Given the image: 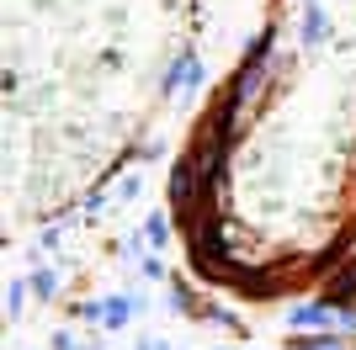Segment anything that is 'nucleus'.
Masks as SVG:
<instances>
[{
    "mask_svg": "<svg viewBox=\"0 0 356 350\" xmlns=\"http://www.w3.org/2000/svg\"><path fill=\"white\" fill-rule=\"evenodd\" d=\"M298 329V335H309V329H351V313H346L341 303H303V308H293V319H287Z\"/></svg>",
    "mask_w": 356,
    "mask_h": 350,
    "instance_id": "f257e3e1",
    "label": "nucleus"
},
{
    "mask_svg": "<svg viewBox=\"0 0 356 350\" xmlns=\"http://www.w3.org/2000/svg\"><path fill=\"white\" fill-rule=\"evenodd\" d=\"M134 313V297H106L102 308H96V319L106 324V329H122V319Z\"/></svg>",
    "mask_w": 356,
    "mask_h": 350,
    "instance_id": "f03ea898",
    "label": "nucleus"
},
{
    "mask_svg": "<svg viewBox=\"0 0 356 350\" xmlns=\"http://www.w3.org/2000/svg\"><path fill=\"white\" fill-rule=\"evenodd\" d=\"M298 350H351V340H335V335H319V329H309V335L293 340Z\"/></svg>",
    "mask_w": 356,
    "mask_h": 350,
    "instance_id": "7ed1b4c3",
    "label": "nucleus"
},
{
    "mask_svg": "<svg viewBox=\"0 0 356 350\" xmlns=\"http://www.w3.org/2000/svg\"><path fill=\"white\" fill-rule=\"evenodd\" d=\"M303 43H325V11H319V6L303 11Z\"/></svg>",
    "mask_w": 356,
    "mask_h": 350,
    "instance_id": "20e7f679",
    "label": "nucleus"
},
{
    "mask_svg": "<svg viewBox=\"0 0 356 350\" xmlns=\"http://www.w3.org/2000/svg\"><path fill=\"white\" fill-rule=\"evenodd\" d=\"M192 85H197V58H181L170 69V90H192Z\"/></svg>",
    "mask_w": 356,
    "mask_h": 350,
    "instance_id": "39448f33",
    "label": "nucleus"
},
{
    "mask_svg": "<svg viewBox=\"0 0 356 350\" xmlns=\"http://www.w3.org/2000/svg\"><path fill=\"white\" fill-rule=\"evenodd\" d=\"M351 292H356V265H346L341 276L330 281V303H346V297H351Z\"/></svg>",
    "mask_w": 356,
    "mask_h": 350,
    "instance_id": "423d86ee",
    "label": "nucleus"
},
{
    "mask_svg": "<svg viewBox=\"0 0 356 350\" xmlns=\"http://www.w3.org/2000/svg\"><path fill=\"white\" fill-rule=\"evenodd\" d=\"M22 297H27V287H22V281H11V292H6V313H11V319L22 313Z\"/></svg>",
    "mask_w": 356,
    "mask_h": 350,
    "instance_id": "0eeeda50",
    "label": "nucleus"
},
{
    "mask_svg": "<svg viewBox=\"0 0 356 350\" xmlns=\"http://www.w3.org/2000/svg\"><path fill=\"white\" fill-rule=\"evenodd\" d=\"M149 244H165V218H149Z\"/></svg>",
    "mask_w": 356,
    "mask_h": 350,
    "instance_id": "6e6552de",
    "label": "nucleus"
}]
</instances>
